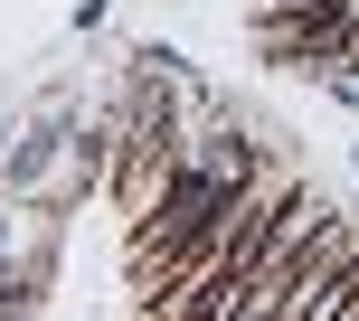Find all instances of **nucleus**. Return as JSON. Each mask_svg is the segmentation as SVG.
<instances>
[{
    "instance_id": "1",
    "label": "nucleus",
    "mask_w": 359,
    "mask_h": 321,
    "mask_svg": "<svg viewBox=\"0 0 359 321\" xmlns=\"http://www.w3.org/2000/svg\"><path fill=\"white\" fill-rule=\"evenodd\" d=\"M246 189H255V151H246V142H208L198 160H180V170L161 179V208L142 217V255H161V265L198 255V246L236 217Z\"/></svg>"
},
{
    "instance_id": "2",
    "label": "nucleus",
    "mask_w": 359,
    "mask_h": 321,
    "mask_svg": "<svg viewBox=\"0 0 359 321\" xmlns=\"http://www.w3.org/2000/svg\"><path fill=\"white\" fill-rule=\"evenodd\" d=\"M331 0H265V19H322Z\"/></svg>"
}]
</instances>
